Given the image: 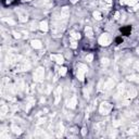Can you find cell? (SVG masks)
Segmentation results:
<instances>
[{"mask_svg":"<svg viewBox=\"0 0 139 139\" xmlns=\"http://www.w3.org/2000/svg\"><path fill=\"white\" fill-rule=\"evenodd\" d=\"M87 71H88V68L85 64H82V63L78 64L77 65V78L78 79L83 82L84 78H85V74L87 73Z\"/></svg>","mask_w":139,"mask_h":139,"instance_id":"cell-1","label":"cell"},{"mask_svg":"<svg viewBox=\"0 0 139 139\" xmlns=\"http://www.w3.org/2000/svg\"><path fill=\"white\" fill-rule=\"evenodd\" d=\"M45 77V70L44 67H37L35 70V73H34V80L35 82H41Z\"/></svg>","mask_w":139,"mask_h":139,"instance_id":"cell-2","label":"cell"},{"mask_svg":"<svg viewBox=\"0 0 139 139\" xmlns=\"http://www.w3.org/2000/svg\"><path fill=\"white\" fill-rule=\"evenodd\" d=\"M111 110H112V106H111L109 102H102V103L100 104L99 111H100V113L103 114V115H108L111 112Z\"/></svg>","mask_w":139,"mask_h":139,"instance_id":"cell-3","label":"cell"},{"mask_svg":"<svg viewBox=\"0 0 139 139\" xmlns=\"http://www.w3.org/2000/svg\"><path fill=\"white\" fill-rule=\"evenodd\" d=\"M110 41H111V37H110V35L106 33L102 34L99 37V44L101 46H108L109 44H110Z\"/></svg>","mask_w":139,"mask_h":139,"instance_id":"cell-4","label":"cell"},{"mask_svg":"<svg viewBox=\"0 0 139 139\" xmlns=\"http://www.w3.org/2000/svg\"><path fill=\"white\" fill-rule=\"evenodd\" d=\"M76 104H77V98H76V96H73L71 99L67 101V106L70 109H75Z\"/></svg>","mask_w":139,"mask_h":139,"instance_id":"cell-5","label":"cell"},{"mask_svg":"<svg viewBox=\"0 0 139 139\" xmlns=\"http://www.w3.org/2000/svg\"><path fill=\"white\" fill-rule=\"evenodd\" d=\"M51 59L57 62L58 64H62L64 62V59L61 54H51Z\"/></svg>","mask_w":139,"mask_h":139,"instance_id":"cell-6","label":"cell"},{"mask_svg":"<svg viewBox=\"0 0 139 139\" xmlns=\"http://www.w3.org/2000/svg\"><path fill=\"white\" fill-rule=\"evenodd\" d=\"M68 15H70V9H68V7H63L61 9V19L65 20L66 17H68Z\"/></svg>","mask_w":139,"mask_h":139,"instance_id":"cell-7","label":"cell"},{"mask_svg":"<svg viewBox=\"0 0 139 139\" xmlns=\"http://www.w3.org/2000/svg\"><path fill=\"white\" fill-rule=\"evenodd\" d=\"M103 89L104 90H110L112 87H114V80L113 79H109L108 82L104 83V86H103Z\"/></svg>","mask_w":139,"mask_h":139,"instance_id":"cell-8","label":"cell"},{"mask_svg":"<svg viewBox=\"0 0 139 139\" xmlns=\"http://www.w3.org/2000/svg\"><path fill=\"white\" fill-rule=\"evenodd\" d=\"M139 2V0H121V5H128V6H135Z\"/></svg>","mask_w":139,"mask_h":139,"instance_id":"cell-9","label":"cell"},{"mask_svg":"<svg viewBox=\"0 0 139 139\" xmlns=\"http://www.w3.org/2000/svg\"><path fill=\"white\" fill-rule=\"evenodd\" d=\"M61 91H62V88H61V87H58V88H57V90H56V92H54V95H56V101H54V103H56V104L59 103L60 95H61Z\"/></svg>","mask_w":139,"mask_h":139,"instance_id":"cell-10","label":"cell"},{"mask_svg":"<svg viewBox=\"0 0 139 139\" xmlns=\"http://www.w3.org/2000/svg\"><path fill=\"white\" fill-rule=\"evenodd\" d=\"M32 47L35 48V49H40V48L43 47V45H41V41H39V40H32Z\"/></svg>","mask_w":139,"mask_h":139,"instance_id":"cell-11","label":"cell"},{"mask_svg":"<svg viewBox=\"0 0 139 139\" xmlns=\"http://www.w3.org/2000/svg\"><path fill=\"white\" fill-rule=\"evenodd\" d=\"M136 96H137V91L134 88H130L127 92V98H135Z\"/></svg>","mask_w":139,"mask_h":139,"instance_id":"cell-12","label":"cell"},{"mask_svg":"<svg viewBox=\"0 0 139 139\" xmlns=\"http://www.w3.org/2000/svg\"><path fill=\"white\" fill-rule=\"evenodd\" d=\"M39 28L41 29L43 32H47L48 31V23L46 21H43L41 23L39 24Z\"/></svg>","mask_w":139,"mask_h":139,"instance_id":"cell-13","label":"cell"},{"mask_svg":"<svg viewBox=\"0 0 139 139\" xmlns=\"http://www.w3.org/2000/svg\"><path fill=\"white\" fill-rule=\"evenodd\" d=\"M85 34L88 36V37H92L94 36V31H92V28L90 27V26H87L85 28Z\"/></svg>","mask_w":139,"mask_h":139,"instance_id":"cell-14","label":"cell"},{"mask_svg":"<svg viewBox=\"0 0 139 139\" xmlns=\"http://www.w3.org/2000/svg\"><path fill=\"white\" fill-rule=\"evenodd\" d=\"M27 19H28V17H27L26 13H21V12H20V21H21V22H26V21H27Z\"/></svg>","mask_w":139,"mask_h":139,"instance_id":"cell-15","label":"cell"},{"mask_svg":"<svg viewBox=\"0 0 139 139\" xmlns=\"http://www.w3.org/2000/svg\"><path fill=\"white\" fill-rule=\"evenodd\" d=\"M71 38L74 40H78L80 38V35L79 33H76V32H73V33H71Z\"/></svg>","mask_w":139,"mask_h":139,"instance_id":"cell-16","label":"cell"},{"mask_svg":"<svg viewBox=\"0 0 139 139\" xmlns=\"http://www.w3.org/2000/svg\"><path fill=\"white\" fill-rule=\"evenodd\" d=\"M94 17H95L96 20H101L102 15H101V13H100L99 11H95V12H94Z\"/></svg>","mask_w":139,"mask_h":139,"instance_id":"cell-17","label":"cell"},{"mask_svg":"<svg viewBox=\"0 0 139 139\" xmlns=\"http://www.w3.org/2000/svg\"><path fill=\"white\" fill-rule=\"evenodd\" d=\"M7 112H8V106H1V116H5Z\"/></svg>","mask_w":139,"mask_h":139,"instance_id":"cell-18","label":"cell"},{"mask_svg":"<svg viewBox=\"0 0 139 139\" xmlns=\"http://www.w3.org/2000/svg\"><path fill=\"white\" fill-rule=\"evenodd\" d=\"M124 87H125L124 84H120V85H118V87H117V91H118V94H122V92L124 91Z\"/></svg>","mask_w":139,"mask_h":139,"instance_id":"cell-19","label":"cell"},{"mask_svg":"<svg viewBox=\"0 0 139 139\" xmlns=\"http://www.w3.org/2000/svg\"><path fill=\"white\" fill-rule=\"evenodd\" d=\"M66 70H67L66 67H61V68H60V72H59L60 75H61V76H64V75H65V74H66Z\"/></svg>","mask_w":139,"mask_h":139,"instance_id":"cell-20","label":"cell"},{"mask_svg":"<svg viewBox=\"0 0 139 139\" xmlns=\"http://www.w3.org/2000/svg\"><path fill=\"white\" fill-rule=\"evenodd\" d=\"M12 129H13V132L15 133V134H21V129H20L19 127H17V126H12Z\"/></svg>","mask_w":139,"mask_h":139,"instance_id":"cell-21","label":"cell"},{"mask_svg":"<svg viewBox=\"0 0 139 139\" xmlns=\"http://www.w3.org/2000/svg\"><path fill=\"white\" fill-rule=\"evenodd\" d=\"M71 47L73 48V49H75V48L77 47V40L72 39V41H71Z\"/></svg>","mask_w":139,"mask_h":139,"instance_id":"cell-22","label":"cell"},{"mask_svg":"<svg viewBox=\"0 0 139 139\" xmlns=\"http://www.w3.org/2000/svg\"><path fill=\"white\" fill-rule=\"evenodd\" d=\"M92 59H94V56H92V54H88L87 57H86V61L87 62H91Z\"/></svg>","mask_w":139,"mask_h":139,"instance_id":"cell-23","label":"cell"},{"mask_svg":"<svg viewBox=\"0 0 139 139\" xmlns=\"http://www.w3.org/2000/svg\"><path fill=\"white\" fill-rule=\"evenodd\" d=\"M108 64H109V59H106V58L102 59V65H108Z\"/></svg>","mask_w":139,"mask_h":139,"instance_id":"cell-24","label":"cell"},{"mask_svg":"<svg viewBox=\"0 0 139 139\" xmlns=\"http://www.w3.org/2000/svg\"><path fill=\"white\" fill-rule=\"evenodd\" d=\"M134 67H135V70H137V71H139V61H137L136 63H135Z\"/></svg>","mask_w":139,"mask_h":139,"instance_id":"cell-25","label":"cell"},{"mask_svg":"<svg viewBox=\"0 0 139 139\" xmlns=\"http://www.w3.org/2000/svg\"><path fill=\"white\" fill-rule=\"evenodd\" d=\"M13 35H14V37H15V38H20V37H21L20 33H17V32H13Z\"/></svg>","mask_w":139,"mask_h":139,"instance_id":"cell-26","label":"cell"},{"mask_svg":"<svg viewBox=\"0 0 139 139\" xmlns=\"http://www.w3.org/2000/svg\"><path fill=\"white\" fill-rule=\"evenodd\" d=\"M36 27H37V26H36V24L35 23H32V26H31V29H36Z\"/></svg>","mask_w":139,"mask_h":139,"instance_id":"cell-27","label":"cell"},{"mask_svg":"<svg viewBox=\"0 0 139 139\" xmlns=\"http://www.w3.org/2000/svg\"><path fill=\"white\" fill-rule=\"evenodd\" d=\"M103 2H106V3H108V5H111L112 3V0H102Z\"/></svg>","mask_w":139,"mask_h":139,"instance_id":"cell-28","label":"cell"},{"mask_svg":"<svg viewBox=\"0 0 139 139\" xmlns=\"http://www.w3.org/2000/svg\"><path fill=\"white\" fill-rule=\"evenodd\" d=\"M139 8V3H137V5H135L134 6V10H137Z\"/></svg>","mask_w":139,"mask_h":139,"instance_id":"cell-29","label":"cell"},{"mask_svg":"<svg viewBox=\"0 0 139 139\" xmlns=\"http://www.w3.org/2000/svg\"><path fill=\"white\" fill-rule=\"evenodd\" d=\"M118 15H120V14H118V12H116V13H115V17H114V19L117 20L118 19Z\"/></svg>","mask_w":139,"mask_h":139,"instance_id":"cell-30","label":"cell"},{"mask_svg":"<svg viewBox=\"0 0 139 139\" xmlns=\"http://www.w3.org/2000/svg\"><path fill=\"white\" fill-rule=\"evenodd\" d=\"M82 134L85 136V135H86V129H82Z\"/></svg>","mask_w":139,"mask_h":139,"instance_id":"cell-31","label":"cell"},{"mask_svg":"<svg viewBox=\"0 0 139 139\" xmlns=\"http://www.w3.org/2000/svg\"><path fill=\"white\" fill-rule=\"evenodd\" d=\"M137 53H138V54H139V49H137Z\"/></svg>","mask_w":139,"mask_h":139,"instance_id":"cell-32","label":"cell"},{"mask_svg":"<svg viewBox=\"0 0 139 139\" xmlns=\"http://www.w3.org/2000/svg\"><path fill=\"white\" fill-rule=\"evenodd\" d=\"M24 1H32V0H24Z\"/></svg>","mask_w":139,"mask_h":139,"instance_id":"cell-33","label":"cell"}]
</instances>
